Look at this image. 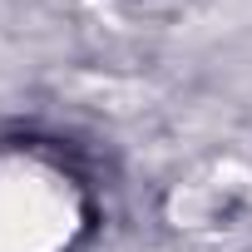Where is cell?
Returning a JSON list of instances; mask_svg holds the SVG:
<instances>
[{
  "label": "cell",
  "mask_w": 252,
  "mask_h": 252,
  "mask_svg": "<svg viewBox=\"0 0 252 252\" xmlns=\"http://www.w3.org/2000/svg\"><path fill=\"white\" fill-rule=\"evenodd\" d=\"M84 227L79 188L35 154H0V252H64Z\"/></svg>",
  "instance_id": "obj_1"
}]
</instances>
